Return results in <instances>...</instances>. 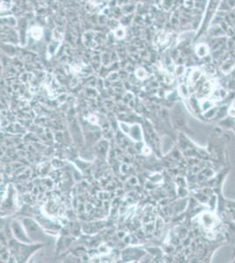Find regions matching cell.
Masks as SVG:
<instances>
[{"label": "cell", "instance_id": "9a60e30c", "mask_svg": "<svg viewBox=\"0 0 235 263\" xmlns=\"http://www.w3.org/2000/svg\"><path fill=\"white\" fill-rule=\"evenodd\" d=\"M111 62V53L109 52L104 51L101 54V63L103 64V66H108L110 65Z\"/></svg>", "mask_w": 235, "mask_h": 263}, {"label": "cell", "instance_id": "8fae6325", "mask_svg": "<svg viewBox=\"0 0 235 263\" xmlns=\"http://www.w3.org/2000/svg\"><path fill=\"white\" fill-rule=\"evenodd\" d=\"M113 34L115 35V37L117 40H124L126 37V27L120 26V27H118L117 29L113 31Z\"/></svg>", "mask_w": 235, "mask_h": 263}, {"label": "cell", "instance_id": "30bf717a", "mask_svg": "<svg viewBox=\"0 0 235 263\" xmlns=\"http://www.w3.org/2000/svg\"><path fill=\"white\" fill-rule=\"evenodd\" d=\"M226 34V32L221 28V26L219 25H215L213 27L210 28L209 34L212 37H218V36H222L223 34Z\"/></svg>", "mask_w": 235, "mask_h": 263}, {"label": "cell", "instance_id": "484cf974", "mask_svg": "<svg viewBox=\"0 0 235 263\" xmlns=\"http://www.w3.org/2000/svg\"><path fill=\"white\" fill-rule=\"evenodd\" d=\"M118 78H119V73L118 72H111L108 75V80L116 81Z\"/></svg>", "mask_w": 235, "mask_h": 263}, {"label": "cell", "instance_id": "52a82bcc", "mask_svg": "<svg viewBox=\"0 0 235 263\" xmlns=\"http://www.w3.org/2000/svg\"><path fill=\"white\" fill-rule=\"evenodd\" d=\"M134 15H135V13L127 14V15H123V16L120 19V25L122 26H124V27H130V26L133 25Z\"/></svg>", "mask_w": 235, "mask_h": 263}, {"label": "cell", "instance_id": "ffe728a7", "mask_svg": "<svg viewBox=\"0 0 235 263\" xmlns=\"http://www.w3.org/2000/svg\"><path fill=\"white\" fill-rule=\"evenodd\" d=\"M144 16L142 15H140V14H136L134 15V18H133V24H135L137 26H142L144 25Z\"/></svg>", "mask_w": 235, "mask_h": 263}, {"label": "cell", "instance_id": "5bb4252c", "mask_svg": "<svg viewBox=\"0 0 235 263\" xmlns=\"http://www.w3.org/2000/svg\"><path fill=\"white\" fill-rule=\"evenodd\" d=\"M202 76L201 71L199 69H194V70H191V73L190 75V83L195 84L197 82H198V80L200 79V77Z\"/></svg>", "mask_w": 235, "mask_h": 263}, {"label": "cell", "instance_id": "ac0fdd59", "mask_svg": "<svg viewBox=\"0 0 235 263\" xmlns=\"http://www.w3.org/2000/svg\"><path fill=\"white\" fill-rule=\"evenodd\" d=\"M111 13H112V17L115 18L117 19H120V18L124 15V13L122 12V8L120 7V5L111 9Z\"/></svg>", "mask_w": 235, "mask_h": 263}, {"label": "cell", "instance_id": "7c38bea8", "mask_svg": "<svg viewBox=\"0 0 235 263\" xmlns=\"http://www.w3.org/2000/svg\"><path fill=\"white\" fill-rule=\"evenodd\" d=\"M116 52L117 54L119 55V58L120 60H125L126 57H127V47H126L124 45H121V44H119V46L116 47Z\"/></svg>", "mask_w": 235, "mask_h": 263}, {"label": "cell", "instance_id": "3957f363", "mask_svg": "<svg viewBox=\"0 0 235 263\" xmlns=\"http://www.w3.org/2000/svg\"><path fill=\"white\" fill-rule=\"evenodd\" d=\"M66 27L65 26H56L54 29L52 30V35H53V40H57L59 42H62L65 40V35H66Z\"/></svg>", "mask_w": 235, "mask_h": 263}, {"label": "cell", "instance_id": "277c9868", "mask_svg": "<svg viewBox=\"0 0 235 263\" xmlns=\"http://www.w3.org/2000/svg\"><path fill=\"white\" fill-rule=\"evenodd\" d=\"M16 46L17 45L11 44V43L2 42V44H1V49H2V51L4 52V55H8L10 57H13V56H15L19 52V48Z\"/></svg>", "mask_w": 235, "mask_h": 263}, {"label": "cell", "instance_id": "f1b7e54d", "mask_svg": "<svg viewBox=\"0 0 235 263\" xmlns=\"http://www.w3.org/2000/svg\"><path fill=\"white\" fill-rule=\"evenodd\" d=\"M55 2H56V0H44V4H46L47 6H48V7L51 6Z\"/></svg>", "mask_w": 235, "mask_h": 263}, {"label": "cell", "instance_id": "4fadbf2b", "mask_svg": "<svg viewBox=\"0 0 235 263\" xmlns=\"http://www.w3.org/2000/svg\"><path fill=\"white\" fill-rule=\"evenodd\" d=\"M121 26L120 25V19H117L115 18H111V19H108V21L106 23V26L109 28L110 31H114L115 29H117L118 27H120Z\"/></svg>", "mask_w": 235, "mask_h": 263}, {"label": "cell", "instance_id": "8992f818", "mask_svg": "<svg viewBox=\"0 0 235 263\" xmlns=\"http://www.w3.org/2000/svg\"><path fill=\"white\" fill-rule=\"evenodd\" d=\"M61 42H59V41L55 40H53L51 42L48 43L47 47V55H50V56L56 55V52H57L58 48L61 46Z\"/></svg>", "mask_w": 235, "mask_h": 263}, {"label": "cell", "instance_id": "e0dca14e", "mask_svg": "<svg viewBox=\"0 0 235 263\" xmlns=\"http://www.w3.org/2000/svg\"><path fill=\"white\" fill-rule=\"evenodd\" d=\"M234 66V61L232 58H227V61L223 63L222 70L224 72H229Z\"/></svg>", "mask_w": 235, "mask_h": 263}, {"label": "cell", "instance_id": "4dcf8cb0", "mask_svg": "<svg viewBox=\"0 0 235 263\" xmlns=\"http://www.w3.org/2000/svg\"><path fill=\"white\" fill-rule=\"evenodd\" d=\"M131 2H133L134 4H138V3H141V0H131Z\"/></svg>", "mask_w": 235, "mask_h": 263}, {"label": "cell", "instance_id": "ba28073f", "mask_svg": "<svg viewBox=\"0 0 235 263\" xmlns=\"http://www.w3.org/2000/svg\"><path fill=\"white\" fill-rule=\"evenodd\" d=\"M208 53H209V47L205 43H199L196 47V54L198 55V57H201V58L205 57V56H207Z\"/></svg>", "mask_w": 235, "mask_h": 263}, {"label": "cell", "instance_id": "83f0119b", "mask_svg": "<svg viewBox=\"0 0 235 263\" xmlns=\"http://www.w3.org/2000/svg\"><path fill=\"white\" fill-rule=\"evenodd\" d=\"M154 5H156L158 8L163 9V0H153Z\"/></svg>", "mask_w": 235, "mask_h": 263}, {"label": "cell", "instance_id": "6da1fadb", "mask_svg": "<svg viewBox=\"0 0 235 263\" xmlns=\"http://www.w3.org/2000/svg\"><path fill=\"white\" fill-rule=\"evenodd\" d=\"M95 32L94 30H89L85 31L83 36H82V41L83 43V46L87 49H92L95 50L97 47H99V44L95 40Z\"/></svg>", "mask_w": 235, "mask_h": 263}, {"label": "cell", "instance_id": "7a4b0ae2", "mask_svg": "<svg viewBox=\"0 0 235 263\" xmlns=\"http://www.w3.org/2000/svg\"><path fill=\"white\" fill-rule=\"evenodd\" d=\"M43 35H44V28L41 26L35 25L30 26V28L28 30V37L34 39L36 41L41 40L43 38Z\"/></svg>", "mask_w": 235, "mask_h": 263}, {"label": "cell", "instance_id": "cb8c5ba5", "mask_svg": "<svg viewBox=\"0 0 235 263\" xmlns=\"http://www.w3.org/2000/svg\"><path fill=\"white\" fill-rule=\"evenodd\" d=\"M138 49H140L139 47H137L136 45H134L133 43H130L127 47V51L130 54H134V53H138Z\"/></svg>", "mask_w": 235, "mask_h": 263}, {"label": "cell", "instance_id": "d6986e66", "mask_svg": "<svg viewBox=\"0 0 235 263\" xmlns=\"http://www.w3.org/2000/svg\"><path fill=\"white\" fill-rule=\"evenodd\" d=\"M175 0H163V9L165 12H169L174 7Z\"/></svg>", "mask_w": 235, "mask_h": 263}, {"label": "cell", "instance_id": "2e32d148", "mask_svg": "<svg viewBox=\"0 0 235 263\" xmlns=\"http://www.w3.org/2000/svg\"><path fill=\"white\" fill-rule=\"evenodd\" d=\"M13 5V0H1V12L11 11Z\"/></svg>", "mask_w": 235, "mask_h": 263}, {"label": "cell", "instance_id": "7402d4cb", "mask_svg": "<svg viewBox=\"0 0 235 263\" xmlns=\"http://www.w3.org/2000/svg\"><path fill=\"white\" fill-rule=\"evenodd\" d=\"M108 19L106 15L100 13L99 14V26H106V23L108 21Z\"/></svg>", "mask_w": 235, "mask_h": 263}, {"label": "cell", "instance_id": "44dd1931", "mask_svg": "<svg viewBox=\"0 0 235 263\" xmlns=\"http://www.w3.org/2000/svg\"><path fill=\"white\" fill-rule=\"evenodd\" d=\"M135 75H136V77H138V78H140V79H145L146 77H147V76L145 68H138L136 70V72H135Z\"/></svg>", "mask_w": 235, "mask_h": 263}, {"label": "cell", "instance_id": "603a6c76", "mask_svg": "<svg viewBox=\"0 0 235 263\" xmlns=\"http://www.w3.org/2000/svg\"><path fill=\"white\" fill-rule=\"evenodd\" d=\"M184 8L191 10L195 7V1L194 0H184Z\"/></svg>", "mask_w": 235, "mask_h": 263}, {"label": "cell", "instance_id": "d4e9b609", "mask_svg": "<svg viewBox=\"0 0 235 263\" xmlns=\"http://www.w3.org/2000/svg\"><path fill=\"white\" fill-rule=\"evenodd\" d=\"M179 90H180V93L182 94L184 97H187L189 94V91H188V88H187V86L184 84H181L179 86Z\"/></svg>", "mask_w": 235, "mask_h": 263}, {"label": "cell", "instance_id": "4316f807", "mask_svg": "<svg viewBox=\"0 0 235 263\" xmlns=\"http://www.w3.org/2000/svg\"><path fill=\"white\" fill-rule=\"evenodd\" d=\"M184 69H185V68H184V67L183 65H179L177 68H175V73H176V75H177V76H182V75L184 74V72H185Z\"/></svg>", "mask_w": 235, "mask_h": 263}, {"label": "cell", "instance_id": "9c48e42d", "mask_svg": "<svg viewBox=\"0 0 235 263\" xmlns=\"http://www.w3.org/2000/svg\"><path fill=\"white\" fill-rule=\"evenodd\" d=\"M136 5L137 4H134L133 2H130L128 4H125L123 6H121L122 12L124 13V15H127V14H132V13H136Z\"/></svg>", "mask_w": 235, "mask_h": 263}, {"label": "cell", "instance_id": "5b68a950", "mask_svg": "<svg viewBox=\"0 0 235 263\" xmlns=\"http://www.w3.org/2000/svg\"><path fill=\"white\" fill-rule=\"evenodd\" d=\"M18 23H19V19L14 15L1 17V26L14 28L18 26Z\"/></svg>", "mask_w": 235, "mask_h": 263}, {"label": "cell", "instance_id": "f546056e", "mask_svg": "<svg viewBox=\"0 0 235 263\" xmlns=\"http://www.w3.org/2000/svg\"><path fill=\"white\" fill-rule=\"evenodd\" d=\"M229 114L232 116V117H235V108L232 105L231 108L229 109Z\"/></svg>", "mask_w": 235, "mask_h": 263}]
</instances>
